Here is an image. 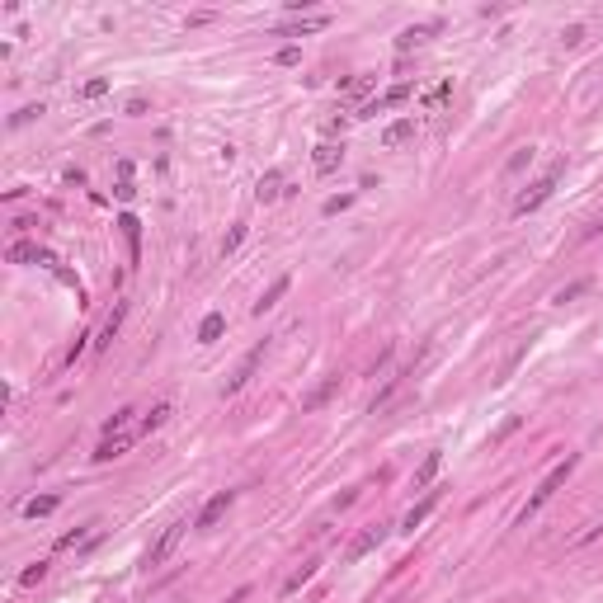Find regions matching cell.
Returning <instances> with one entry per match:
<instances>
[{
    "label": "cell",
    "instance_id": "cell-32",
    "mask_svg": "<svg viewBox=\"0 0 603 603\" xmlns=\"http://www.w3.org/2000/svg\"><path fill=\"white\" fill-rule=\"evenodd\" d=\"M528 160H533V146H524V151H514V156H509V165H504V170H509V175H519V170H524Z\"/></svg>",
    "mask_w": 603,
    "mask_h": 603
},
{
    "label": "cell",
    "instance_id": "cell-17",
    "mask_svg": "<svg viewBox=\"0 0 603 603\" xmlns=\"http://www.w3.org/2000/svg\"><path fill=\"white\" fill-rule=\"evenodd\" d=\"M316 566H320V561H302V566H297V571L283 580V599H292V594H297V589H302V584L316 575Z\"/></svg>",
    "mask_w": 603,
    "mask_h": 603
},
{
    "label": "cell",
    "instance_id": "cell-1",
    "mask_svg": "<svg viewBox=\"0 0 603 603\" xmlns=\"http://www.w3.org/2000/svg\"><path fill=\"white\" fill-rule=\"evenodd\" d=\"M561 175H566V160H551V165H547V175H542V180H533L524 193L514 198V217H528V212H537V208H542L551 193H556Z\"/></svg>",
    "mask_w": 603,
    "mask_h": 603
},
{
    "label": "cell",
    "instance_id": "cell-36",
    "mask_svg": "<svg viewBox=\"0 0 603 603\" xmlns=\"http://www.w3.org/2000/svg\"><path fill=\"white\" fill-rule=\"evenodd\" d=\"M349 203H354V193H340V198H330V203H325V217H335V212H344Z\"/></svg>",
    "mask_w": 603,
    "mask_h": 603
},
{
    "label": "cell",
    "instance_id": "cell-15",
    "mask_svg": "<svg viewBox=\"0 0 603 603\" xmlns=\"http://www.w3.org/2000/svg\"><path fill=\"white\" fill-rule=\"evenodd\" d=\"M410 137H415V118H396L392 128L382 132V146H405Z\"/></svg>",
    "mask_w": 603,
    "mask_h": 603
},
{
    "label": "cell",
    "instance_id": "cell-35",
    "mask_svg": "<svg viewBox=\"0 0 603 603\" xmlns=\"http://www.w3.org/2000/svg\"><path fill=\"white\" fill-rule=\"evenodd\" d=\"M48 575V561H38V566H28L24 575H19V584H38V580Z\"/></svg>",
    "mask_w": 603,
    "mask_h": 603
},
{
    "label": "cell",
    "instance_id": "cell-38",
    "mask_svg": "<svg viewBox=\"0 0 603 603\" xmlns=\"http://www.w3.org/2000/svg\"><path fill=\"white\" fill-rule=\"evenodd\" d=\"M561 38H566V48H575L580 38H584V28H580V24H571V28H566V33H561Z\"/></svg>",
    "mask_w": 603,
    "mask_h": 603
},
{
    "label": "cell",
    "instance_id": "cell-28",
    "mask_svg": "<svg viewBox=\"0 0 603 603\" xmlns=\"http://www.w3.org/2000/svg\"><path fill=\"white\" fill-rule=\"evenodd\" d=\"M33 118H43V104H28V108H19V113L10 118V128H24V123H33Z\"/></svg>",
    "mask_w": 603,
    "mask_h": 603
},
{
    "label": "cell",
    "instance_id": "cell-2",
    "mask_svg": "<svg viewBox=\"0 0 603 603\" xmlns=\"http://www.w3.org/2000/svg\"><path fill=\"white\" fill-rule=\"evenodd\" d=\"M575 462H580L575 452H566V462H556V467H551V472H547V481H542V486H537V490L528 495L524 514H519V524H528V519H533V514H537V509H542V504H547V499L556 495V490H561L566 481H571V472H575Z\"/></svg>",
    "mask_w": 603,
    "mask_h": 603
},
{
    "label": "cell",
    "instance_id": "cell-12",
    "mask_svg": "<svg viewBox=\"0 0 603 603\" xmlns=\"http://www.w3.org/2000/svg\"><path fill=\"white\" fill-rule=\"evenodd\" d=\"M52 264V255H48V250H43V245H33V240H15V245H10V264Z\"/></svg>",
    "mask_w": 603,
    "mask_h": 603
},
{
    "label": "cell",
    "instance_id": "cell-18",
    "mask_svg": "<svg viewBox=\"0 0 603 603\" xmlns=\"http://www.w3.org/2000/svg\"><path fill=\"white\" fill-rule=\"evenodd\" d=\"M429 33H439V19H429V24H415V28H405V33L396 38V48L405 52V48H415V43H424Z\"/></svg>",
    "mask_w": 603,
    "mask_h": 603
},
{
    "label": "cell",
    "instance_id": "cell-20",
    "mask_svg": "<svg viewBox=\"0 0 603 603\" xmlns=\"http://www.w3.org/2000/svg\"><path fill=\"white\" fill-rule=\"evenodd\" d=\"M448 99H452V80H439L434 90H424V108H429V113H439Z\"/></svg>",
    "mask_w": 603,
    "mask_h": 603
},
{
    "label": "cell",
    "instance_id": "cell-24",
    "mask_svg": "<svg viewBox=\"0 0 603 603\" xmlns=\"http://www.w3.org/2000/svg\"><path fill=\"white\" fill-rule=\"evenodd\" d=\"M118 227H123V236H128V245H132V255H137V245H142V222L132 217V212H123L118 217Z\"/></svg>",
    "mask_w": 603,
    "mask_h": 603
},
{
    "label": "cell",
    "instance_id": "cell-37",
    "mask_svg": "<svg viewBox=\"0 0 603 603\" xmlns=\"http://www.w3.org/2000/svg\"><path fill=\"white\" fill-rule=\"evenodd\" d=\"M297 57H302V52H297V48H292V43H288V48H278V57H274V61H278V66H292Z\"/></svg>",
    "mask_w": 603,
    "mask_h": 603
},
{
    "label": "cell",
    "instance_id": "cell-14",
    "mask_svg": "<svg viewBox=\"0 0 603 603\" xmlns=\"http://www.w3.org/2000/svg\"><path fill=\"white\" fill-rule=\"evenodd\" d=\"M335 392H340V377H325L320 387H312V392L302 396V410H320V405H325V401H330Z\"/></svg>",
    "mask_w": 603,
    "mask_h": 603
},
{
    "label": "cell",
    "instance_id": "cell-30",
    "mask_svg": "<svg viewBox=\"0 0 603 603\" xmlns=\"http://www.w3.org/2000/svg\"><path fill=\"white\" fill-rule=\"evenodd\" d=\"M344 90H349V99H363L367 90H372V76H358V80H349Z\"/></svg>",
    "mask_w": 603,
    "mask_h": 603
},
{
    "label": "cell",
    "instance_id": "cell-11",
    "mask_svg": "<svg viewBox=\"0 0 603 603\" xmlns=\"http://www.w3.org/2000/svg\"><path fill=\"white\" fill-rule=\"evenodd\" d=\"M340 160H344V146L320 142V146H316V156H312V165H316V175H330V170H340Z\"/></svg>",
    "mask_w": 603,
    "mask_h": 603
},
{
    "label": "cell",
    "instance_id": "cell-41",
    "mask_svg": "<svg viewBox=\"0 0 603 603\" xmlns=\"http://www.w3.org/2000/svg\"><path fill=\"white\" fill-rule=\"evenodd\" d=\"M599 231H603V217H599V222H589V227H584V236H580V240H594Z\"/></svg>",
    "mask_w": 603,
    "mask_h": 603
},
{
    "label": "cell",
    "instance_id": "cell-9",
    "mask_svg": "<svg viewBox=\"0 0 603 603\" xmlns=\"http://www.w3.org/2000/svg\"><path fill=\"white\" fill-rule=\"evenodd\" d=\"M434 504H439V490H429L420 504H410V509H405V519H401V533H415V528H420L424 519L434 514Z\"/></svg>",
    "mask_w": 603,
    "mask_h": 603
},
{
    "label": "cell",
    "instance_id": "cell-34",
    "mask_svg": "<svg viewBox=\"0 0 603 603\" xmlns=\"http://www.w3.org/2000/svg\"><path fill=\"white\" fill-rule=\"evenodd\" d=\"M519 424H524V420H519V415H509V420H504V424H499V429H495V439H490V443H504V439H509V434H514Z\"/></svg>",
    "mask_w": 603,
    "mask_h": 603
},
{
    "label": "cell",
    "instance_id": "cell-40",
    "mask_svg": "<svg viewBox=\"0 0 603 603\" xmlns=\"http://www.w3.org/2000/svg\"><path fill=\"white\" fill-rule=\"evenodd\" d=\"M85 340H90V335H76V344H71V354H66V363H76L80 354H85Z\"/></svg>",
    "mask_w": 603,
    "mask_h": 603
},
{
    "label": "cell",
    "instance_id": "cell-4",
    "mask_svg": "<svg viewBox=\"0 0 603 603\" xmlns=\"http://www.w3.org/2000/svg\"><path fill=\"white\" fill-rule=\"evenodd\" d=\"M184 533H189V524H170V528H165V533L156 537V547L146 551V566H165V561H170V551L180 547Z\"/></svg>",
    "mask_w": 603,
    "mask_h": 603
},
{
    "label": "cell",
    "instance_id": "cell-33",
    "mask_svg": "<svg viewBox=\"0 0 603 603\" xmlns=\"http://www.w3.org/2000/svg\"><path fill=\"white\" fill-rule=\"evenodd\" d=\"M580 292H589V278H580V283H571V288H561V292H556V302H575Z\"/></svg>",
    "mask_w": 603,
    "mask_h": 603
},
{
    "label": "cell",
    "instance_id": "cell-25",
    "mask_svg": "<svg viewBox=\"0 0 603 603\" xmlns=\"http://www.w3.org/2000/svg\"><path fill=\"white\" fill-rule=\"evenodd\" d=\"M90 528H95V524H80V528H71V533H61V537H57V551H66V547H76V542H85V537H90Z\"/></svg>",
    "mask_w": 603,
    "mask_h": 603
},
{
    "label": "cell",
    "instance_id": "cell-8",
    "mask_svg": "<svg viewBox=\"0 0 603 603\" xmlns=\"http://www.w3.org/2000/svg\"><path fill=\"white\" fill-rule=\"evenodd\" d=\"M288 193V180H283V170H264L260 184H255V198L260 203H274V198H283Z\"/></svg>",
    "mask_w": 603,
    "mask_h": 603
},
{
    "label": "cell",
    "instance_id": "cell-23",
    "mask_svg": "<svg viewBox=\"0 0 603 603\" xmlns=\"http://www.w3.org/2000/svg\"><path fill=\"white\" fill-rule=\"evenodd\" d=\"M123 316H128V302H118V307H113V316H108V320H104V335L95 340V344H99V349H104V344L113 340V335H118V325H123Z\"/></svg>",
    "mask_w": 603,
    "mask_h": 603
},
{
    "label": "cell",
    "instance_id": "cell-5",
    "mask_svg": "<svg viewBox=\"0 0 603 603\" xmlns=\"http://www.w3.org/2000/svg\"><path fill=\"white\" fill-rule=\"evenodd\" d=\"M382 537H387V528H382V524H367L363 533H358V537L349 542V551H344V561H363L367 551H377V547H382Z\"/></svg>",
    "mask_w": 603,
    "mask_h": 603
},
{
    "label": "cell",
    "instance_id": "cell-39",
    "mask_svg": "<svg viewBox=\"0 0 603 603\" xmlns=\"http://www.w3.org/2000/svg\"><path fill=\"white\" fill-rule=\"evenodd\" d=\"M128 113H132V118H142V113H146V99H142V95H132V99H128Z\"/></svg>",
    "mask_w": 603,
    "mask_h": 603
},
{
    "label": "cell",
    "instance_id": "cell-27",
    "mask_svg": "<svg viewBox=\"0 0 603 603\" xmlns=\"http://www.w3.org/2000/svg\"><path fill=\"white\" fill-rule=\"evenodd\" d=\"M104 90H108V80H104V76H95V80H85V85H80V99H99Z\"/></svg>",
    "mask_w": 603,
    "mask_h": 603
},
{
    "label": "cell",
    "instance_id": "cell-26",
    "mask_svg": "<svg viewBox=\"0 0 603 603\" xmlns=\"http://www.w3.org/2000/svg\"><path fill=\"white\" fill-rule=\"evenodd\" d=\"M170 420V405H165V401H160L156 410H151V415H146V420H142V434H151V429H160V424Z\"/></svg>",
    "mask_w": 603,
    "mask_h": 603
},
{
    "label": "cell",
    "instance_id": "cell-19",
    "mask_svg": "<svg viewBox=\"0 0 603 603\" xmlns=\"http://www.w3.org/2000/svg\"><path fill=\"white\" fill-rule=\"evenodd\" d=\"M222 330H227V316H222V312H208V316H203V325H198V340L212 344V340H222Z\"/></svg>",
    "mask_w": 603,
    "mask_h": 603
},
{
    "label": "cell",
    "instance_id": "cell-13",
    "mask_svg": "<svg viewBox=\"0 0 603 603\" xmlns=\"http://www.w3.org/2000/svg\"><path fill=\"white\" fill-rule=\"evenodd\" d=\"M288 288H292V278H288V274H278V278H274V283L264 288V297L255 302V316H264L269 307H278V302H283V292H288Z\"/></svg>",
    "mask_w": 603,
    "mask_h": 603
},
{
    "label": "cell",
    "instance_id": "cell-29",
    "mask_svg": "<svg viewBox=\"0 0 603 603\" xmlns=\"http://www.w3.org/2000/svg\"><path fill=\"white\" fill-rule=\"evenodd\" d=\"M240 240H245V227H240V222H236V227H231V231H227V240H222V260H227V255H231V250H236Z\"/></svg>",
    "mask_w": 603,
    "mask_h": 603
},
{
    "label": "cell",
    "instance_id": "cell-3",
    "mask_svg": "<svg viewBox=\"0 0 603 603\" xmlns=\"http://www.w3.org/2000/svg\"><path fill=\"white\" fill-rule=\"evenodd\" d=\"M410 99V85L401 80V85H392L387 95H377V99H367V104H358V113L354 118H377V113H387V108H396V104H405Z\"/></svg>",
    "mask_w": 603,
    "mask_h": 603
},
{
    "label": "cell",
    "instance_id": "cell-6",
    "mask_svg": "<svg viewBox=\"0 0 603 603\" xmlns=\"http://www.w3.org/2000/svg\"><path fill=\"white\" fill-rule=\"evenodd\" d=\"M231 499H236V490H217V495L203 504V514L193 519V528H217L222 519H227V509H231Z\"/></svg>",
    "mask_w": 603,
    "mask_h": 603
},
{
    "label": "cell",
    "instance_id": "cell-21",
    "mask_svg": "<svg viewBox=\"0 0 603 603\" xmlns=\"http://www.w3.org/2000/svg\"><path fill=\"white\" fill-rule=\"evenodd\" d=\"M439 467H443V452H429V457L420 462V472H415V490H424V486L439 476Z\"/></svg>",
    "mask_w": 603,
    "mask_h": 603
},
{
    "label": "cell",
    "instance_id": "cell-16",
    "mask_svg": "<svg viewBox=\"0 0 603 603\" xmlns=\"http://www.w3.org/2000/svg\"><path fill=\"white\" fill-rule=\"evenodd\" d=\"M325 24H330L325 15H312V19H297V24H283L278 33H283V38H307V33H320Z\"/></svg>",
    "mask_w": 603,
    "mask_h": 603
},
{
    "label": "cell",
    "instance_id": "cell-22",
    "mask_svg": "<svg viewBox=\"0 0 603 603\" xmlns=\"http://www.w3.org/2000/svg\"><path fill=\"white\" fill-rule=\"evenodd\" d=\"M57 504H61L57 495H38V499H28V504H24V519H48Z\"/></svg>",
    "mask_w": 603,
    "mask_h": 603
},
{
    "label": "cell",
    "instance_id": "cell-10",
    "mask_svg": "<svg viewBox=\"0 0 603 603\" xmlns=\"http://www.w3.org/2000/svg\"><path fill=\"white\" fill-rule=\"evenodd\" d=\"M132 448V434L123 429V434H104V443L95 448V462H113V457H123Z\"/></svg>",
    "mask_w": 603,
    "mask_h": 603
},
{
    "label": "cell",
    "instance_id": "cell-7",
    "mask_svg": "<svg viewBox=\"0 0 603 603\" xmlns=\"http://www.w3.org/2000/svg\"><path fill=\"white\" fill-rule=\"evenodd\" d=\"M264 363V340L255 344V349H250V354H245V358H240V367H236V377H231V382H227V396H236L240 387H245V382H250V377H255V367Z\"/></svg>",
    "mask_w": 603,
    "mask_h": 603
},
{
    "label": "cell",
    "instance_id": "cell-31",
    "mask_svg": "<svg viewBox=\"0 0 603 603\" xmlns=\"http://www.w3.org/2000/svg\"><path fill=\"white\" fill-rule=\"evenodd\" d=\"M396 387H401V377H387V387L377 392V401H372V410H382V405H387V401L396 396Z\"/></svg>",
    "mask_w": 603,
    "mask_h": 603
}]
</instances>
